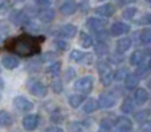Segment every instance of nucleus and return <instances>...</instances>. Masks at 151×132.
Instances as JSON below:
<instances>
[{
  "label": "nucleus",
  "instance_id": "1",
  "mask_svg": "<svg viewBox=\"0 0 151 132\" xmlns=\"http://www.w3.org/2000/svg\"><path fill=\"white\" fill-rule=\"evenodd\" d=\"M44 37H35L32 34H21V36L8 39L4 42V49L8 52H13L21 57H31L41 50V44L44 42Z\"/></svg>",
  "mask_w": 151,
  "mask_h": 132
},
{
  "label": "nucleus",
  "instance_id": "21",
  "mask_svg": "<svg viewBox=\"0 0 151 132\" xmlns=\"http://www.w3.org/2000/svg\"><path fill=\"white\" fill-rule=\"evenodd\" d=\"M12 123H13L12 116L7 111H1V114H0V124H1V127H9V126H12Z\"/></svg>",
  "mask_w": 151,
  "mask_h": 132
},
{
  "label": "nucleus",
  "instance_id": "42",
  "mask_svg": "<svg viewBox=\"0 0 151 132\" xmlns=\"http://www.w3.org/2000/svg\"><path fill=\"white\" fill-rule=\"evenodd\" d=\"M117 132H133L131 128H117Z\"/></svg>",
  "mask_w": 151,
  "mask_h": 132
},
{
  "label": "nucleus",
  "instance_id": "36",
  "mask_svg": "<svg viewBox=\"0 0 151 132\" xmlns=\"http://www.w3.org/2000/svg\"><path fill=\"white\" fill-rule=\"evenodd\" d=\"M42 132H64V131H63V128H60V127H48Z\"/></svg>",
  "mask_w": 151,
  "mask_h": 132
},
{
  "label": "nucleus",
  "instance_id": "17",
  "mask_svg": "<svg viewBox=\"0 0 151 132\" xmlns=\"http://www.w3.org/2000/svg\"><path fill=\"white\" fill-rule=\"evenodd\" d=\"M143 62H145V53L141 52V50H135L130 56V64L133 66H141Z\"/></svg>",
  "mask_w": 151,
  "mask_h": 132
},
{
  "label": "nucleus",
  "instance_id": "28",
  "mask_svg": "<svg viewBox=\"0 0 151 132\" xmlns=\"http://www.w3.org/2000/svg\"><path fill=\"white\" fill-rule=\"evenodd\" d=\"M151 70V66H150V62L149 61H145L143 64H142L141 66H138V71H137V74L139 75V77H146L147 73H149Z\"/></svg>",
  "mask_w": 151,
  "mask_h": 132
},
{
  "label": "nucleus",
  "instance_id": "33",
  "mask_svg": "<svg viewBox=\"0 0 151 132\" xmlns=\"http://www.w3.org/2000/svg\"><path fill=\"white\" fill-rule=\"evenodd\" d=\"M139 24H151V13H147V15H145L141 19V20L138 21Z\"/></svg>",
  "mask_w": 151,
  "mask_h": 132
},
{
  "label": "nucleus",
  "instance_id": "25",
  "mask_svg": "<svg viewBox=\"0 0 151 132\" xmlns=\"http://www.w3.org/2000/svg\"><path fill=\"white\" fill-rule=\"evenodd\" d=\"M80 44L82 45L83 48H90L91 45H93V40H91V37L89 36L88 33H81L80 34Z\"/></svg>",
  "mask_w": 151,
  "mask_h": 132
},
{
  "label": "nucleus",
  "instance_id": "32",
  "mask_svg": "<svg viewBox=\"0 0 151 132\" xmlns=\"http://www.w3.org/2000/svg\"><path fill=\"white\" fill-rule=\"evenodd\" d=\"M135 13H137V8L127 7V8H125V9H123L122 16H123V19H133Z\"/></svg>",
  "mask_w": 151,
  "mask_h": 132
},
{
  "label": "nucleus",
  "instance_id": "12",
  "mask_svg": "<svg viewBox=\"0 0 151 132\" xmlns=\"http://www.w3.org/2000/svg\"><path fill=\"white\" fill-rule=\"evenodd\" d=\"M77 8H78V5L74 0H65V1L61 4L60 11H61L63 15L69 16V15H73L76 11H77Z\"/></svg>",
  "mask_w": 151,
  "mask_h": 132
},
{
  "label": "nucleus",
  "instance_id": "22",
  "mask_svg": "<svg viewBox=\"0 0 151 132\" xmlns=\"http://www.w3.org/2000/svg\"><path fill=\"white\" fill-rule=\"evenodd\" d=\"M115 127L117 128H133V124H131V120L126 116H119L117 119V123H115Z\"/></svg>",
  "mask_w": 151,
  "mask_h": 132
},
{
  "label": "nucleus",
  "instance_id": "27",
  "mask_svg": "<svg viewBox=\"0 0 151 132\" xmlns=\"http://www.w3.org/2000/svg\"><path fill=\"white\" fill-rule=\"evenodd\" d=\"M60 71H61V64L58 62H55V64H52L47 69V73L49 75H53V77H56V75H58L60 74Z\"/></svg>",
  "mask_w": 151,
  "mask_h": 132
},
{
  "label": "nucleus",
  "instance_id": "2",
  "mask_svg": "<svg viewBox=\"0 0 151 132\" xmlns=\"http://www.w3.org/2000/svg\"><path fill=\"white\" fill-rule=\"evenodd\" d=\"M98 74H99V78H101V83L104 86H109L115 77L110 65L107 62H104V61L98 64Z\"/></svg>",
  "mask_w": 151,
  "mask_h": 132
},
{
  "label": "nucleus",
  "instance_id": "31",
  "mask_svg": "<svg viewBox=\"0 0 151 132\" xmlns=\"http://www.w3.org/2000/svg\"><path fill=\"white\" fill-rule=\"evenodd\" d=\"M111 127H113L111 122H110L109 119H105V120H102L101 124H99V130H98V132H110Z\"/></svg>",
  "mask_w": 151,
  "mask_h": 132
},
{
  "label": "nucleus",
  "instance_id": "40",
  "mask_svg": "<svg viewBox=\"0 0 151 132\" xmlns=\"http://www.w3.org/2000/svg\"><path fill=\"white\" fill-rule=\"evenodd\" d=\"M143 131H145V132H151V120H150V122H146V123H145Z\"/></svg>",
  "mask_w": 151,
  "mask_h": 132
},
{
  "label": "nucleus",
  "instance_id": "7",
  "mask_svg": "<svg viewBox=\"0 0 151 132\" xmlns=\"http://www.w3.org/2000/svg\"><path fill=\"white\" fill-rule=\"evenodd\" d=\"M28 88H29V91H31L32 95L37 96V98H42V96L47 95V87H45L41 82L33 81V82L28 86Z\"/></svg>",
  "mask_w": 151,
  "mask_h": 132
},
{
  "label": "nucleus",
  "instance_id": "6",
  "mask_svg": "<svg viewBox=\"0 0 151 132\" xmlns=\"http://www.w3.org/2000/svg\"><path fill=\"white\" fill-rule=\"evenodd\" d=\"M13 106H15L19 111L27 112V111H31L33 104H32L25 96H16V98L13 99Z\"/></svg>",
  "mask_w": 151,
  "mask_h": 132
},
{
  "label": "nucleus",
  "instance_id": "9",
  "mask_svg": "<svg viewBox=\"0 0 151 132\" xmlns=\"http://www.w3.org/2000/svg\"><path fill=\"white\" fill-rule=\"evenodd\" d=\"M105 26H106V20L104 19H89L88 20V28L91 29L93 32L98 33V32L105 31Z\"/></svg>",
  "mask_w": 151,
  "mask_h": 132
},
{
  "label": "nucleus",
  "instance_id": "16",
  "mask_svg": "<svg viewBox=\"0 0 151 132\" xmlns=\"http://www.w3.org/2000/svg\"><path fill=\"white\" fill-rule=\"evenodd\" d=\"M149 99V95H147V91L145 88H137L134 91V101H135L137 104H145Z\"/></svg>",
  "mask_w": 151,
  "mask_h": 132
},
{
  "label": "nucleus",
  "instance_id": "5",
  "mask_svg": "<svg viewBox=\"0 0 151 132\" xmlns=\"http://www.w3.org/2000/svg\"><path fill=\"white\" fill-rule=\"evenodd\" d=\"M39 122H40L39 115H35V114L27 115V116L23 119V127L25 131H33L37 128Z\"/></svg>",
  "mask_w": 151,
  "mask_h": 132
},
{
  "label": "nucleus",
  "instance_id": "43",
  "mask_svg": "<svg viewBox=\"0 0 151 132\" xmlns=\"http://www.w3.org/2000/svg\"><path fill=\"white\" fill-rule=\"evenodd\" d=\"M149 1H151V0H149Z\"/></svg>",
  "mask_w": 151,
  "mask_h": 132
},
{
  "label": "nucleus",
  "instance_id": "38",
  "mask_svg": "<svg viewBox=\"0 0 151 132\" xmlns=\"http://www.w3.org/2000/svg\"><path fill=\"white\" fill-rule=\"evenodd\" d=\"M61 88H63V83H61V82H58V81H57V82L53 83V90H55L56 93H60Z\"/></svg>",
  "mask_w": 151,
  "mask_h": 132
},
{
  "label": "nucleus",
  "instance_id": "23",
  "mask_svg": "<svg viewBox=\"0 0 151 132\" xmlns=\"http://www.w3.org/2000/svg\"><path fill=\"white\" fill-rule=\"evenodd\" d=\"M98 102H96L94 99H89L85 104H83V111L86 114H90V112H94L97 108H98Z\"/></svg>",
  "mask_w": 151,
  "mask_h": 132
},
{
  "label": "nucleus",
  "instance_id": "15",
  "mask_svg": "<svg viewBox=\"0 0 151 132\" xmlns=\"http://www.w3.org/2000/svg\"><path fill=\"white\" fill-rule=\"evenodd\" d=\"M37 16L40 17V20L42 23H50L55 19V11L50 9V8H44V9L37 12Z\"/></svg>",
  "mask_w": 151,
  "mask_h": 132
},
{
  "label": "nucleus",
  "instance_id": "30",
  "mask_svg": "<svg viewBox=\"0 0 151 132\" xmlns=\"http://www.w3.org/2000/svg\"><path fill=\"white\" fill-rule=\"evenodd\" d=\"M141 40L145 44H150L151 42V28H146L141 32Z\"/></svg>",
  "mask_w": 151,
  "mask_h": 132
},
{
  "label": "nucleus",
  "instance_id": "24",
  "mask_svg": "<svg viewBox=\"0 0 151 132\" xmlns=\"http://www.w3.org/2000/svg\"><path fill=\"white\" fill-rule=\"evenodd\" d=\"M82 102H83V96L82 95L73 94V95L69 96V104H70V107H73V108H77V107H80Z\"/></svg>",
  "mask_w": 151,
  "mask_h": 132
},
{
  "label": "nucleus",
  "instance_id": "35",
  "mask_svg": "<svg viewBox=\"0 0 151 132\" xmlns=\"http://www.w3.org/2000/svg\"><path fill=\"white\" fill-rule=\"evenodd\" d=\"M146 118H147V111H142L139 114H137V120L138 122H143V119H146Z\"/></svg>",
  "mask_w": 151,
  "mask_h": 132
},
{
  "label": "nucleus",
  "instance_id": "37",
  "mask_svg": "<svg viewBox=\"0 0 151 132\" xmlns=\"http://www.w3.org/2000/svg\"><path fill=\"white\" fill-rule=\"evenodd\" d=\"M107 36H109V34H107L105 31L98 32V33H97V37H98L99 41H104V40H106V39H107Z\"/></svg>",
  "mask_w": 151,
  "mask_h": 132
},
{
  "label": "nucleus",
  "instance_id": "26",
  "mask_svg": "<svg viewBox=\"0 0 151 132\" xmlns=\"http://www.w3.org/2000/svg\"><path fill=\"white\" fill-rule=\"evenodd\" d=\"M134 110V103L131 102V99H125L122 103V106H121V111L123 112V114H130V112H133Z\"/></svg>",
  "mask_w": 151,
  "mask_h": 132
},
{
  "label": "nucleus",
  "instance_id": "14",
  "mask_svg": "<svg viewBox=\"0 0 151 132\" xmlns=\"http://www.w3.org/2000/svg\"><path fill=\"white\" fill-rule=\"evenodd\" d=\"M1 64H3V66L5 67V69H8V70H12V69H15V67H17L19 66V60L15 57V56H4V57L1 58Z\"/></svg>",
  "mask_w": 151,
  "mask_h": 132
},
{
  "label": "nucleus",
  "instance_id": "10",
  "mask_svg": "<svg viewBox=\"0 0 151 132\" xmlns=\"http://www.w3.org/2000/svg\"><path fill=\"white\" fill-rule=\"evenodd\" d=\"M76 33H77V28L74 25H72V24L63 25L57 32V34L60 37H63V39H72Z\"/></svg>",
  "mask_w": 151,
  "mask_h": 132
},
{
  "label": "nucleus",
  "instance_id": "18",
  "mask_svg": "<svg viewBox=\"0 0 151 132\" xmlns=\"http://www.w3.org/2000/svg\"><path fill=\"white\" fill-rule=\"evenodd\" d=\"M130 46H131V39L130 37H123V39L118 40V42H117V52L125 53L130 49Z\"/></svg>",
  "mask_w": 151,
  "mask_h": 132
},
{
  "label": "nucleus",
  "instance_id": "39",
  "mask_svg": "<svg viewBox=\"0 0 151 132\" xmlns=\"http://www.w3.org/2000/svg\"><path fill=\"white\" fill-rule=\"evenodd\" d=\"M57 48H58L60 50H65V49H68V44L60 40V41H57Z\"/></svg>",
  "mask_w": 151,
  "mask_h": 132
},
{
  "label": "nucleus",
  "instance_id": "3",
  "mask_svg": "<svg viewBox=\"0 0 151 132\" xmlns=\"http://www.w3.org/2000/svg\"><path fill=\"white\" fill-rule=\"evenodd\" d=\"M74 88L82 94H89L91 91V88H93V78L89 77V75L88 77L80 78L78 81H76Z\"/></svg>",
  "mask_w": 151,
  "mask_h": 132
},
{
  "label": "nucleus",
  "instance_id": "20",
  "mask_svg": "<svg viewBox=\"0 0 151 132\" xmlns=\"http://www.w3.org/2000/svg\"><path fill=\"white\" fill-rule=\"evenodd\" d=\"M86 57H89L88 54H85L83 52H81V50H77V49H74V50H72V53H70V60L72 61H74V62H83V60H85Z\"/></svg>",
  "mask_w": 151,
  "mask_h": 132
},
{
  "label": "nucleus",
  "instance_id": "8",
  "mask_svg": "<svg viewBox=\"0 0 151 132\" xmlns=\"http://www.w3.org/2000/svg\"><path fill=\"white\" fill-rule=\"evenodd\" d=\"M9 19H11V21H12L15 25H25L27 21L29 20L28 16L25 15V12H24V11H19V9L13 11V12L11 13Z\"/></svg>",
  "mask_w": 151,
  "mask_h": 132
},
{
  "label": "nucleus",
  "instance_id": "41",
  "mask_svg": "<svg viewBox=\"0 0 151 132\" xmlns=\"http://www.w3.org/2000/svg\"><path fill=\"white\" fill-rule=\"evenodd\" d=\"M125 71H126V70H119V71H118V74L115 75V79H122L123 75H125Z\"/></svg>",
  "mask_w": 151,
  "mask_h": 132
},
{
  "label": "nucleus",
  "instance_id": "13",
  "mask_svg": "<svg viewBox=\"0 0 151 132\" xmlns=\"http://www.w3.org/2000/svg\"><path fill=\"white\" fill-rule=\"evenodd\" d=\"M115 12V8L113 4H104V5H99V7L96 8V13L99 16H104V17H110L113 16Z\"/></svg>",
  "mask_w": 151,
  "mask_h": 132
},
{
  "label": "nucleus",
  "instance_id": "34",
  "mask_svg": "<svg viewBox=\"0 0 151 132\" xmlns=\"http://www.w3.org/2000/svg\"><path fill=\"white\" fill-rule=\"evenodd\" d=\"M35 3L40 7H48L50 4V0H35Z\"/></svg>",
  "mask_w": 151,
  "mask_h": 132
},
{
  "label": "nucleus",
  "instance_id": "11",
  "mask_svg": "<svg viewBox=\"0 0 151 132\" xmlns=\"http://www.w3.org/2000/svg\"><path fill=\"white\" fill-rule=\"evenodd\" d=\"M130 31V25L125 23H115L111 25L110 28V33L113 36H122V34H126Z\"/></svg>",
  "mask_w": 151,
  "mask_h": 132
},
{
  "label": "nucleus",
  "instance_id": "29",
  "mask_svg": "<svg viewBox=\"0 0 151 132\" xmlns=\"http://www.w3.org/2000/svg\"><path fill=\"white\" fill-rule=\"evenodd\" d=\"M107 50H109V46H107L105 42H98V44L94 46V52L97 53L98 56H104V54H106L107 53Z\"/></svg>",
  "mask_w": 151,
  "mask_h": 132
},
{
  "label": "nucleus",
  "instance_id": "4",
  "mask_svg": "<svg viewBox=\"0 0 151 132\" xmlns=\"http://www.w3.org/2000/svg\"><path fill=\"white\" fill-rule=\"evenodd\" d=\"M115 102H117V99H115V96L113 95V94L104 93V94H101L98 98V106L101 107V108H111L115 104Z\"/></svg>",
  "mask_w": 151,
  "mask_h": 132
},
{
  "label": "nucleus",
  "instance_id": "19",
  "mask_svg": "<svg viewBox=\"0 0 151 132\" xmlns=\"http://www.w3.org/2000/svg\"><path fill=\"white\" fill-rule=\"evenodd\" d=\"M139 78L141 77H139L138 74H127L125 77V86L127 88H130V90H133L139 83Z\"/></svg>",
  "mask_w": 151,
  "mask_h": 132
}]
</instances>
